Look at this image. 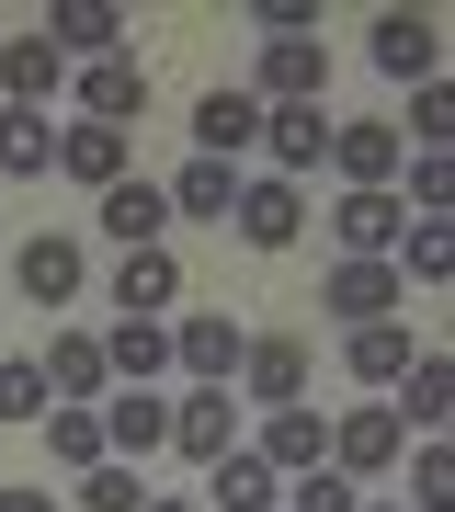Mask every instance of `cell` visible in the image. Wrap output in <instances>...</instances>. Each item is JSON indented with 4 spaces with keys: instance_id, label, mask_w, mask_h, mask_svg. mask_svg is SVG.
I'll return each instance as SVG.
<instances>
[{
    "instance_id": "obj_1",
    "label": "cell",
    "mask_w": 455,
    "mask_h": 512,
    "mask_svg": "<svg viewBox=\"0 0 455 512\" xmlns=\"http://www.w3.org/2000/svg\"><path fill=\"white\" fill-rule=\"evenodd\" d=\"M364 46H376V69L410 80V92H421V80H444V23H433V12H376V35H364Z\"/></svg>"
},
{
    "instance_id": "obj_2",
    "label": "cell",
    "mask_w": 455,
    "mask_h": 512,
    "mask_svg": "<svg viewBox=\"0 0 455 512\" xmlns=\"http://www.w3.org/2000/svg\"><path fill=\"white\" fill-rule=\"evenodd\" d=\"M399 126H376V114H364V126H330V171H342L353 194H399Z\"/></svg>"
},
{
    "instance_id": "obj_3",
    "label": "cell",
    "mask_w": 455,
    "mask_h": 512,
    "mask_svg": "<svg viewBox=\"0 0 455 512\" xmlns=\"http://www.w3.org/2000/svg\"><path fill=\"white\" fill-rule=\"evenodd\" d=\"M399 444H410V433H399V410H376V399H364V410H342V421H330V456H319V467H342L353 490H364V478L399 456Z\"/></svg>"
},
{
    "instance_id": "obj_4",
    "label": "cell",
    "mask_w": 455,
    "mask_h": 512,
    "mask_svg": "<svg viewBox=\"0 0 455 512\" xmlns=\"http://www.w3.org/2000/svg\"><path fill=\"white\" fill-rule=\"evenodd\" d=\"M319 308L330 319H399V262H330V274H319Z\"/></svg>"
},
{
    "instance_id": "obj_5",
    "label": "cell",
    "mask_w": 455,
    "mask_h": 512,
    "mask_svg": "<svg viewBox=\"0 0 455 512\" xmlns=\"http://www.w3.org/2000/svg\"><path fill=\"white\" fill-rule=\"evenodd\" d=\"M228 387H251L262 410H285L296 387H308V342H296V330H262V342H239V376Z\"/></svg>"
},
{
    "instance_id": "obj_6",
    "label": "cell",
    "mask_w": 455,
    "mask_h": 512,
    "mask_svg": "<svg viewBox=\"0 0 455 512\" xmlns=\"http://www.w3.org/2000/svg\"><path fill=\"white\" fill-rule=\"evenodd\" d=\"M126 114H148V69H137V57H91V69H80V126L126 137Z\"/></svg>"
},
{
    "instance_id": "obj_7",
    "label": "cell",
    "mask_w": 455,
    "mask_h": 512,
    "mask_svg": "<svg viewBox=\"0 0 455 512\" xmlns=\"http://www.w3.org/2000/svg\"><path fill=\"white\" fill-rule=\"evenodd\" d=\"M239 239H251V251H285V239H308V205H296V183L285 171H273V183H239Z\"/></svg>"
},
{
    "instance_id": "obj_8",
    "label": "cell",
    "mask_w": 455,
    "mask_h": 512,
    "mask_svg": "<svg viewBox=\"0 0 455 512\" xmlns=\"http://www.w3.org/2000/svg\"><path fill=\"white\" fill-rule=\"evenodd\" d=\"M399 228H410L399 194H342V205H330V239H342L353 262H387V251H399Z\"/></svg>"
},
{
    "instance_id": "obj_9",
    "label": "cell",
    "mask_w": 455,
    "mask_h": 512,
    "mask_svg": "<svg viewBox=\"0 0 455 512\" xmlns=\"http://www.w3.org/2000/svg\"><path fill=\"white\" fill-rule=\"evenodd\" d=\"M12 285L35 296V308H69V296L91 285V262H80V239H23V251H12Z\"/></svg>"
},
{
    "instance_id": "obj_10",
    "label": "cell",
    "mask_w": 455,
    "mask_h": 512,
    "mask_svg": "<svg viewBox=\"0 0 455 512\" xmlns=\"http://www.w3.org/2000/svg\"><path fill=\"white\" fill-rule=\"evenodd\" d=\"M103 387H114L103 342H91V330H57V342H46V399H69V410H103Z\"/></svg>"
},
{
    "instance_id": "obj_11",
    "label": "cell",
    "mask_w": 455,
    "mask_h": 512,
    "mask_svg": "<svg viewBox=\"0 0 455 512\" xmlns=\"http://www.w3.org/2000/svg\"><path fill=\"white\" fill-rule=\"evenodd\" d=\"M251 456H262L273 478H296V467H319V456H330V421H319L308 399H285V410H262V444H251Z\"/></svg>"
},
{
    "instance_id": "obj_12",
    "label": "cell",
    "mask_w": 455,
    "mask_h": 512,
    "mask_svg": "<svg viewBox=\"0 0 455 512\" xmlns=\"http://www.w3.org/2000/svg\"><path fill=\"white\" fill-rule=\"evenodd\" d=\"M35 35H46L57 57H114V46H126V12H114V0H57Z\"/></svg>"
},
{
    "instance_id": "obj_13",
    "label": "cell",
    "mask_w": 455,
    "mask_h": 512,
    "mask_svg": "<svg viewBox=\"0 0 455 512\" xmlns=\"http://www.w3.org/2000/svg\"><path fill=\"white\" fill-rule=\"evenodd\" d=\"M239 342H251L239 319H182V330H171V365L194 376V387H228V376H239Z\"/></svg>"
},
{
    "instance_id": "obj_14",
    "label": "cell",
    "mask_w": 455,
    "mask_h": 512,
    "mask_svg": "<svg viewBox=\"0 0 455 512\" xmlns=\"http://www.w3.org/2000/svg\"><path fill=\"white\" fill-rule=\"evenodd\" d=\"M171 444H182L194 467H217L228 444H239V410H228V387H194V399L171 410Z\"/></svg>"
},
{
    "instance_id": "obj_15",
    "label": "cell",
    "mask_w": 455,
    "mask_h": 512,
    "mask_svg": "<svg viewBox=\"0 0 455 512\" xmlns=\"http://www.w3.org/2000/svg\"><path fill=\"white\" fill-rule=\"evenodd\" d=\"M69 80V57H57L46 35H12L0 46V103H23V114H46V92Z\"/></svg>"
},
{
    "instance_id": "obj_16",
    "label": "cell",
    "mask_w": 455,
    "mask_h": 512,
    "mask_svg": "<svg viewBox=\"0 0 455 512\" xmlns=\"http://www.w3.org/2000/svg\"><path fill=\"white\" fill-rule=\"evenodd\" d=\"M342 365H353L364 387H399V376H410V319H353V330H342Z\"/></svg>"
},
{
    "instance_id": "obj_17",
    "label": "cell",
    "mask_w": 455,
    "mask_h": 512,
    "mask_svg": "<svg viewBox=\"0 0 455 512\" xmlns=\"http://www.w3.org/2000/svg\"><path fill=\"white\" fill-rule=\"evenodd\" d=\"M171 296H182V262L171 251H126V262H114V319H160Z\"/></svg>"
},
{
    "instance_id": "obj_18",
    "label": "cell",
    "mask_w": 455,
    "mask_h": 512,
    "mask_svg": "<svg viewBox=\"0 0 455 512\" xmlns=\"http://www.w3.org/2000/svg\"><path fill=\"white\" fill-rule=\"evenodd\" d=\"M228 148H262V103L251 92H205L194 103V160H228Z\"/></svg>"
},
{
    "instance_id": "obj_19",
    "label": "cell",
    "mask_w": 455,
    "mask_h": 512,
    "mask_svg": "<svg viewBox=\"0 0 455 512\" xmlns=\"http://www.w3.org/2000/svg\"><path fill=\"white\" fill-rule=\"evenodd\" d=\"M57 171L91 183V194H114V183H126V137H114V126H57Z\"/></svg>"
},
{
    "instance_id": "obj_20",
    "label": "cell",
    "mask_w": 455,
    "mask_h": 512,
    "mask_svg": "<svg viewBox=\"0 0 455 512\" xmlns=\"http://www.w3.org/2000/svg\"><path fill=\"white\" fill-rule=\"evenodd\" d=\"M160 228H171V194H160V183H114V194H103V239L160 251Z\"/></svg>"
},
{
    "instance_id": "obj_21",
    "label": "cell",
    "mask_w": 455,
    "mask_h": 512,
    "mask_svg": "<svg viewBox=\"0 0 455 512\" xmlns=\"http://www.w3.org/2000/svg\"><path fill=\"white\" fill-rule=\"evenodd\" d=\"M262 148L285 171H308V160H330V126H319V103H262Z\"/></svg>"
},
{
    "instance_id": "obj_22",
    "label": "cell",
    "mask_w": 455,
    "mask_h": 512,
    "mask_svg": "<svg viewBox=\"0 0 455 512\" xmlns=\"http://www.w3.org/2000/svg\"><path fill=\"white\" fill-rule=\"evenodd\" d=\"M103 444H126V456H160V444H171V399H148V387L103 399Z\"/></svg>"
},
{
    "instance_id": "obj_23",
    "label": "cell",
    "mask_w": 455,
    "mask_h": 512,
    "mask_svg": "<svg viewBox=\"0 0 455 512\" xmlns=\"http://www.w3.org/2000/svg\"><path fill=\"white\" fill-rule=\"evenodd\" d=\"M410 410H399V433H444V421H455V365H444V353H410Z\"/></svg>"
},
{
    "instance_id": "obj_24",
    "label": "cell",
    "mask_w": 455,
    "mask_h": 512,
    "mask_svg": "<svg viewBox=\"0 0 455 512\" xmlns=\"http://www.w3.org/2000/svg\"><path fill=\"white\" fill-rule=\"evenodd\" d=\"M319 69H330L319 35H308V46H262V92H251V103H319Z\"/></svg>"
},
{
    "instance_id": "obj_25",
    "label": "cell",
    "mask_w": 455,
    "mask_h": 512,
    "mask_svg": "<svg viewBox=\"0 0 455 512\" xmlns=\"http://www.w3.org/2000/svg\"><path fill=\"white\" fill-rule=\"evenodd\" d=\"M103 365L126 376V387H148V376L171 365V330H160V319H126V330H103Z\"/></svg>"
},
{
    "instance_id": "obj_26",
    "label": "cell",
    "mask_w": 455,
    "mask_h": 512,
    "mask_svg": "<svg viewBox=\"0 0 455 512\" xmlns=\"http://www.w3.org/2000/svg\"><path fill=\"white\" fill-rule=\"evenodd\" d=\"M171 194V217H228L239 205V171L228 160H182V183H160Z\"/></svg>"
},
{
    "instance_id": "obj_27",
    "label": "cell",
    "mask_w": 455,
    "mask_h": 512,
    "mask_svg": "<svg viewBox=\"0 0 455 512\" xmlns=\"http://www.w3.org/2000/svg\"><path fill=\"white\" fill-rule=\"evenodd\" d=\"M205 478H217V512H273V467L251 456V444H228Z\"/></svg>"
},
{
    "instance_id": "obj_28",
    "label": "cell",
    "mask_w": 455,
    "mask_h": 512,
    "mask_svg": "<svg viewBox=\"0 0 455 512\" xmlns=\"http://www.w3.org/2000/svg\"><path fill=\"white\" fill-rule=\"evenodd\" d=\"M387 262H399V274H421V285H444V274H455V228H444V217H410Z\"/></svg>"
},
{
    "instance_id": "obj_29",
    "label": "cell",
    "mask_w": 455,
    "mask_h": 512,
    "mask_svg": "<svg viewBox=\"0 0 455 512\" xmlns=\"http://www.w3.org/2000/svg\"><path fill=\"white\" fill-rule=\"evenodd\" d=\"M46 456L57 467H103V410H69V399H57L46 410Z\"/></svg>"
},
{
    "instance_id": "obj_30",
    "label": "cell",
    "mask_w": 455,
    "mask_h": 512,
    "mask_svg": "<svg viewBox=\"0 0 455 512\" xmlns=\"http://www.w3.org/2000/svg\"><path fill=\"white\" fill-rule=\"evenodd\" d=\"M57 160V137H46V114H23V103H0V171H46Z\"/></svg>"
},
{
    "instance_id": "obj_31",
    "label": "cell",
    "mask_w": 455,
    "mask_h": 512,
    "mask_svg": "<svg viewBox=\"0 0 455 512\" xmlns=\"http://www.w3.org/2000/svg\"><path fill=\"white\" fill-rule=\"evenodd\" d=\"M410 501H421V512H455V444H444V433H421V456H410Z\"/></svg>"
},
{
    "instance_id": "obj_32",
    "label": "cell",
    "mask_w": 455,
    "mask_h": 512,
    "mask_svg": "<svg viewBox=\"0 0 455 512\" xmlns=\"http://www.w3.org/2000/svg\"><path fill=\"white\" fill-rule=\"evenodd\" d=\"M46 410V365L35 353H0V421H35Z\"/></svg>"
},
{
    "instance_id": "obj_33",
    "label": "cell",
    "mask_w": 455,
    "mask_h": 512,
    "mask_svg": "<svg viewBox=\"0 0 455 512\" xmlns=\"http://www.w3.org/2000/svg\"><path fill=\"white\" fill-rule=\"evenodd\" d=\"M137 467H80V512H137Z\"/></svg>"
},
{
    "instance_id": "obj_34",
    "label": "cell",
    "mask_w": 455,
    "mask_h": 512,
    "mask_svg": "<svg viewBox=\"0 0 455 512\" xmlns=\"http://www.w3.org/2000/svg\"><path fill=\"white\" fill-rule=\"evenodd\" d=\"M410 171V194H421V217H444V194H455V160H444V148H421V160H399ZM399 194V205H410Z\"/></svg>"
},
{
    "instance_id": "obj_35",
    "label": "cell",
    "mask_w": 455,
    "mask_h": 512,
    "mask_svg": "<svg viewBox=\"0 0 455 512\" xmlns=\"http://www.w3.org/2000/svg\"><path fill=\"white\" fill-rule=\"evenodd\" d=\"M296 512H364L342 467H296Z\"/></svg>"
},
{
    "instance_id": "obj_36",
    "label": "cell",
    "mask_w": 455,
    "mask_h": 512,
    "mask_svg": "<svg viewBox=\"0 0 455 512\" xmlns=\"http://www.w3.org/2000/svg\"><path fill=\"white\" fill-rule=\"evenodd\" d=\"M444 126H455V103H444V80H421V92H410V137H421V148H444ZM410 137H399V148H410Z\"/></svg>"
},
{
    "instance_id": "obj_37",
    "label": "cell",
    "mask_w": 455,
    "mask_h": 512,
    "mask_svg": "<svg viewBox=\"0 0 455 512\" xmlns=\"http://www.w3.org/2000/svg\"><path fill=\"white\" fill-rule=\"evenodd\" d=\"M0 512H57V501L46 490H0Z\"/></svg>"
},
{
    "instance_id": "obj_38",
    "label": "cell",
    "mask_w": 455,
    "mask_h": 512,
    "mask_svg": "<svg viewBox=\"0 0 455 512\" xmlns=\"http://www.w3.org/2000/svg\"><path fill=\"white\" fill-rule=\"evenodd\" d=\"M137 512H205V501H160V490H148V501H137Z\"/></svg>"
}]
</instances>
